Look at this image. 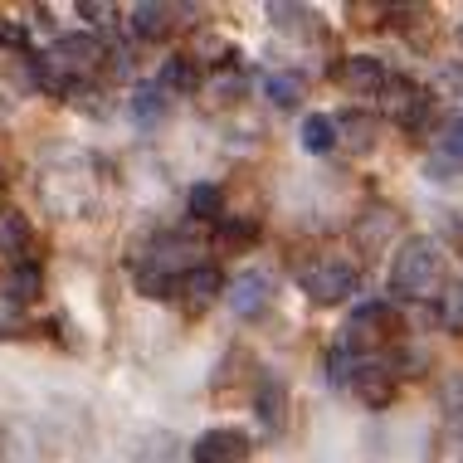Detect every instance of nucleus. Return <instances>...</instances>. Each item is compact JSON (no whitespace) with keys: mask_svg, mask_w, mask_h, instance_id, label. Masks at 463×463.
Listing matches in <instances>:
<instances>
[{"mask_svg":"<svg viewBox=\"0 0 463 463\" xmlns=\"http://www.w3.org/2000/svg\"><path fill=\"white\" fill-rule=\"evenodd\" d=\"M103 59H108V49L98 34H64V40L49 44L44 59H34V83L54 98H69Z\"/></svg>","mask_w":463,"mask_h":463,"instance_id":"f257e3e1","label":"nucleus"},{"mask_svg":"<svg viewBox=\"0 0 463 463\" xmlns=\"http://www.w3.org/2000/svg\"><path fill=\"white\" fill-rule=\"evenodd\" d=\"M444 288V254L434 240H405L395 249V264H391V293L400 303H430V298H439Z\"/></svg>","mask_w":463,"mask_h":463,"instance_id":"f03ea898","label":"nucleus"},{"mask_svg":"<svg viewBox=\"0 0 463 463\" xmlns=\"http://www.w3.org/2000/svg\"><path fill=\"white\" fill-rule=\"evenodd\" d=\"M298 288L312 298V303L332 307V303H346V298L356 293V269L346 264V259H307L303 269H298Z\"/></svg>","mask_w":463,"mask_h":463,"instance_id":"7ed1b4c3","label":"nucleus"},{"mask_svg":"<svg viewBox=\"0 0 463 463\" xmlns=\"http://www.w3.org/2000/svg\"><path fill=\"white\" fill-rule=\"evenodd\" d=\"M381 108H385V118H391L395 128L420 132L424 122H430V112H434V93L424 89V83H415V79H385Z\"/></svg>","mask_w":463,"mask_h":463,"instance_id":"20e7f679","label":"nucleus"},{"mask_svg":"<svg viewBox=\"0 0 463 463\" xmlns=\"http://www.w3.org/2000/svg\"><path fill=\"white\" fill-rule=\"evenodd\" d=\"M395 332H400L395 307L385 303V298H371V303H361L352 317H346L342 342H336V346H346L352 356H361V346H371V342H391Z\"/></svg>","mask_w":463,"mask_h":463,"instance_id":"39448f33","label":"nucleus"},{"mask_svg":"<svg viewBox=\"0 0 463 463\" xmlns=\"http://www.w3.org/2000/svg\"><path fill=\"white\" fill-rule=\"evenodd\" d=\"M346 385L361 395V405H366V410H385L395 400L400 366H395V361H385V356H356L352 381H346Z\"/></svg>","mask_w":463,"mask_h":463,"instance_id":"423d86ee","label":"nucleus"},{"mask_svg":"<svg viewBox=\"0 0 463 463\" xmlns=\"http://www.w3.org/2000/svg\"><path fill=\"white\" fill-rule=\"evenodd\" d=\"M224 303H230V312H234V317H244V322L264 317L269 303H273V279H269V273H259V269L240 273V279H224Z\"/></svg>","mask_w":463,"mask_h":463,"instance_id":"0eeeda50","label":"nucleus"},{"mask_svg":"<svg viewBox=\"0 0 463 463\" xmlns=\"http://www.w3.org/2000/svg\"><path fill=\"white\" fill-rule=\"evenodd\" d=\"M249 454H254V444H249V434L234 430V424L205 430L191 444V463H249Z\"/></svg>","mask_w":463,"mask_h":463,"instance_id":"6e6552de","label":"nucleus"},{"mask_svg":"<svg viewBox=\"0 0 463 463\" xmlns=\"http://www.w3.org/2000/svg\"><path fill=\"white\" fill-rule=\"evenodd\" d=\"M176 298H181V307L191 312V317H200V312H210V303H220V298H224V273L215 264L185 269L176 279Z\"/></svg>","mask_w":463,"mask_h":463,"instance_id":"1a4fd4ad","label":"nucleus"},{"mask_svg":"<svg viewBox=\"0 0 463 463\" xmlns=\"http://www.w3.org/2000/svg\"><path fill=\"white\" fill-rule=\"evenodd\" d=\"M395 234H400V215H395V210H391V205H371V210H361L352 240L366 249V254H381V249L391 244Z\"/></svg>","mask_w":463,"mask_h":463,"instance_id":"9d476101","label":"nucleus"},{"mask_svg":"<svg viewBox=\"0 0 463 463\" xmlns=\"http://www.w3.org/2000/svg\"><path fill=\"white\" fill-rule=\"evenodd\" d=\"M195 93H205V103H215V108H230V103H240V98L249 93V73L230 59V64L210 69V79H200Z\"/></svg>","mask_w":463,"mask_h":463,"instance_id":"9b49d317","label":"nucleus"},{"mask_svg":"<svg viewBox=\"0 0 463 463\" xmlns=\"http://www.w3.org/2000/svg\"><path fill=\"white\" fill-rule=\"evenodd\" d=\"M254 415H259V424H264L269 439H273V434H283V424H288V385L279 381V375H264V381H259Z\"/></svg>","mask_w":463,"mask_h":463,"instance_id":"f8f14e48","label":"nucleus"},{"mask_svg":"<svg viewBox=\"0 0 463 463\" xmlns=\"http://www.w3.org/2000/svg\"><path fill=\"white\" fill-rule=\"evenodd\" d=\"M458 166H463V118H449L444 128L434 132V156H430V171H434V181H449Z\"/></svg>","mask_w":463,"mask_h":463,"instance_id":"ddd939ff","label":"nucleus"},{"mask_svg":"<svg viewBox=\"0 0 463 463\" xmlns=\"http://www.w3.org/2000/svg\"><path fill=\"white\" fill-rule=\"evenodd\" d=\"M128 30L137 40H166V34L176 30V10L161 5V0H137L128 10Z\"/></svg>","mask_w":463,"mask_h":463,"instance_id":"4468645a","label":"nucleus"},{"mask_svg":"<svg viewBox=\"0 0 463 463\" xmlns=\"http://www.w3.org/2000/svg\"><path fill=\"white\" fill-rule=\"evenodd\" d=\"M336 79L352 93H381L385 89V64L375 54H346L342 69H336Z\"/></svg>","mask_w":463,"mask_h":463,"instance_id":"2eb2a0df","label":"nucleus"},{"mask_svg":"<svg viewBox=\"0 0 463 463\" xmlns=\"http://www.w3.org/2000/svg\"><path fill=\"white\" fill-rule=\"evenodd\" d=\"M375 118H366V112H342L336 118V146H346L352 156H366L375 146Z\"/></svg>","mask_w":463,"mask_h":463,"instance_id":"dca6fc26","label":"nucleus"},{"mask_svg":"<svg viewBox=\"0 0 463 463\" xmlns=\"http://www.w3.org/2000/svg\"><path fill=\"white\" fill-rule=\"evenodd\" d=\"M40 293H44V269L34 264V259H20V264L5 273V298L15 307H24V303H34Z\"/></svg>","mask_w":463,"mask_h":463,"instance_id":"f3484780","label":"nucleus"},{"mask_svg":"<svg viewBox=\"0 0 463 463\" xmlns=\"http://www.w3.org/2000/svg\"><path fill=\"white\" fill-rule=\"evenodd\" d=\"M264 98L273 108H298L307 98V79L298 69H273L269 79H264Z\"/></svg>","mask_w":463,"mask_h":463,"instance_id":"a211bd4d","label":"nucleus"},{"mask_svg":"<svg viewBox=\"0 0 463 463\" xmlns=\"http://www.w3.org/2000/svg\"><path fill=\"white\" fill-rule=\"evenodd\" d=\"M298 137H303V152L327 156V152H336V118H327V112H307Z\"/></svg>","mask_w":463,"mask_h":463,"instance_id":"6ab92c4d","label":"nucleus"},{"mask_svg":"<svg viewBox=\"0 0 463 463\" xmlns=\"http://www.w3.org/2000/svg\"><path fill=\"white\" fill-rule=\"evenodd\" d=\"M185 210H191V220H200V224L224 220V185H215V181L191 185V195H185Z\"/></svg>","mask_w":463,"mask_h":463,"instance_id":"aec40b11","label":"nucleus"},{"mask_svg":"<svg viewBox=\"0 0 463 463\" xmlns=\"http://www.w3.org/2000/svg\"><path fill=\"white\" fill-rule=\"evenodd\" d=\"M128 112H132L137 128H156V122L166 118V93H161L156 83H142V89H132Z\"/></svg>","mask_w":463,"mask_h":463,"instance_id":"412c9836","label":"nucleus"},{"mask_svg":"<svg viewBox=\"0 0 463 463\" xmlns=\"http://www.w3.org/2000/svg\"><path fill=\"white\" fill-rule=\"evenodd\" d=\"M161 93H195L200 89V73L191 64V54H171L166 64H161Z\"/></svg>","mask_w":463,"mask_h":463,"instance_id":"4be33fe9","label":"nucleus"},{"mask_svg":"<svg viewBox=\"0 0 463 463\" xmlns=\"http://www.w3.org/2000/svg\"><path fill=\"white\" fill-rule=\"evenodd\" d=\"M215 240H220V249H249L259 240V220L254 215H224V220H215Z\"/></svg>","mask_w":463,"mask_h":463,"instance_id":"5701e85b","label":"nucleus"},{"mask_svg":"<svg viewBox=\"0 0 463 463\" xmlns=\"http://www.w3.org/2000/svg\"><path fill=\"white\" fill-rule=\"evenodd\" d=\"M30 249V220L20 210H0V254H24Z\"/></svg>","mask_w":463,"mask_h":463,"instance_id":"b1692460","label":"nucleus"},{"mask_svg":"<svg viewBox=\"0 0 463 463\" xmlns=\"http://www.w3.org/2000/svg\"><path fill=\"white\" fill-rule=\"evenodd\" d=\"M439 327L449 336H463V283H454V288L439 293Z\"/></svg>","mask_w":463,"mask_h":463,"instance_id":"393cba45","label":"nucleus"},{"mask_svg":"<svg viewBox=\"0 0 463 463\" xmlns=\"http://www.w3.org/2000/svg\"><path fill=\"white\" fill-rule=\"evenodd\" d=\"M195 59H205V64L215 69V64H230V59H234V49L224 44L220 34H205V30H200V34H195V54H191V64H195Z\"/></svg>","mask_w":463,"mask_h":463,"instance_id":"a878e982","label":"nucleus"},{"mask_svg":"<svg viewBox=\"0 0 463 463\" xmlns=\"http://www.w3.org/2000/svg\"><path fill=\"white\" fill-rule=\"evenodd\" d=\"M79 15L93 20V24H112V15H118V10H112L108 0H79Z\"/></svg>","mask_w":463,"mask_h":463,"instance_id":"bb28decb","label":"nucleus"},{"mask_svg":"<svg viewBox=\"0 0 463 463\" xmlns=\"http://www.w3.org/2000/svg\"><path fill=\"white\" fill-rule=\"evenodd\" d=\"M15 327H20V307L0 293V336H15Z\"/></svg>","mask_w":463,"mask_h":463,"instance_id":"cd10ccee","label":"nucleus"},{"mask_svg":"<svg viewBox=\"0 0 463 463\" xmlns=\"http://www.w3.org/2000/svg\"><path fill=\"white\" fill-rule=\"evenodd\" d=\"M112 79H128V73L137 69V59H132V49H112Z\"/></svg>","mask_w":463,"mask_h":463,"instance_id":"c85d7f7f","label":"nucleus"},{"mask_svg":"<svg viewBox=\"0 0 463 463\" xmlns=\"http://www.w3.org/2000/svg\"><path fill=\"white\" fill-rule=\"evenodd\" d=\"M24 24H0V49H24Z\"/></svg>","mask_w":463,"mask_h":463,"instance_id":"c756f323","label":"nucleus"},{"mask_svg":"<svg viewBox=\"0 0 463 463\" xmlns=\"http://www.w3.org/2000/svg\"><path fill=\"white\" fill-rule=\"evenodd\" d=\"M458 40H463V24H458Z\"/></svg>","mask_w":463,"mask_h":463,"instance_id":"7c9ffc66","label":"nucleus"},{"mask_svg":"<svg viewBox=\"0 0 463 463\" xmlns=\"http://www.w3.org/2000/svg\"><path fill=\"white\" fill-rule=\"evenodd\" d=\"M0 185H5V181H0Z\"/></svg>","mask_w":463,"mask_h":463,"instance_id":"2f4dec72","label":"nucleus"}]
</instances>
